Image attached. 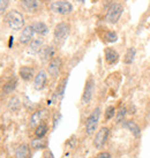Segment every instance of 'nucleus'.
I'll return each instance as SVG.
<instances>
[{
	"instance_id": "f257e3e1",
	"label": "nucleus",
	"mask_w": 150,
	"mask_h": 158,
	"mask_svg": "<svg viewBox=\"0 0 150 158\" xmlns=\"http://www.w3.org/2000/svg\"><path fill=\"white\" fill-rule=\"evenodd\" d=\"M5 21L7 23V26L13 29V30H20L24 26V18L23 15L18 10H10L7 13Z\"/></svg>"
},
{
	"instance_id": "f03ea898",
	"label": "nucleus",
	"mask_w": 150,
	"mask_h": 158,
	"mask_svg": "<svg viewBox=\"0 0 150 158\" xmlns=\"http://www.w3.org/2000/svg\"><path fill=\"white\" fill-rule=\"evenodd\" d=\"M99 118H101V107H96L85 121V133L88 135H93L94 133L96 132L98 123H99Z\"/></svg>"
},
{
	"instance_id": "7ed1b4c3",
	"label": "nucleus",
	"mask_w": 150,
	"mask_h": 158,
	"mask_svg": "<svg viewBox=\"0 0 150 158\" xmlns=\"http://www.w3.org/2000/svg\"><path fill=\"white\" fill-rule=\"evenodd\" d=\"M123 13H124V6L121 4L115 2V4L111 5L110 8L107 9V13H106V21L111 24H115L120 20Z\"/></svg>"
},
{
	"instance_id": "20e7f679",
	"label": "nucleus",
	"mask_w": 150,
	"mask_h": 158,
	"mask_svg": "<svg viewBox=\"0 0 150 158\" xmlns=\"http://www.w3.org/2000/svg\"><path fill=\"white\" fill-rule=\"evenodd\" d=\"M50 8L54 13L66 15L73 10V5L67 0H54L50 4Z\"/></svg>"
},
{
	"instance_id": "39448f33",
	"label": "nucleus",
	"mask_w": 150,
	"mask_h": 158,
	"mask_svg": "<svg viewBox=\"0 0 150 158\" xmlns=\"http://www.w3.org/2000/svg\"><path fill=\"white\" fill-rule=\"evenodd\" d=\"M69 24L67 22H59L54 28V40L57 43H62L69 34Z\"/></svg>"
},
{
	"instance_id": "423d86ee",
	"label": "nucleus",
	"mask_w": 150,
	"mask_h": 158,
	"mask_svg": "<svg viewBox=\"0 0 150 158\" xmlns=\"http://www.w3.org/2000/svg\"><path fill=\"white\" fill-rule=\"evenodd\" d=\"M94 92H95V80L93 77H89L87 80V82H85L83 94H82V98H81V102H82L83 105H87V104H89L91 102Z\"/></svg>"
},
{
	"instance_id": "0eeeda50",
	"label": "nucleus",
	"mask_w": 150,
	"mask_h": 158,
	"mask_svg": "<svg viewBox=\"0 0 150 158\" xmlns=\"http://www.w3.org/2000/svg\"><path fill=\"white\" fill-rule=\"evenodd\" d=\"M109 135H110V129L107 127H102L95 135V139H94V145L95 148L97 149H102L104 145H105L106 141L109 139Z\"/></svg>"
},
{
	"instance_id": "6e6552de",
	"label": "nucleus",
	"mask_w": 150,
	"mask_h": 158,
	"mask_svg": "<svg viewBox=\"0 0 150 158\" xmlns=\"http://www.w3.org/2000/svg\"><path fill=\"white\" fill-rule=\"evenodd\" d=\"M48 115H49V112L46 109H40V110L34 112L31 114L30 118V126L31 127H37L40 123H42L48 118Z\"/></svg>"
},
{
	"instance_id": "1a4fd4ad",
	"label": "nucleus",
	"mask_w": 150,
	"mask_h": 158,
	"mask_svg": "<svg viewBox=\"0 0 150 158\" xmlns=\"http://www.w3.org/2000/svg\"><path fill=\"white\" fill-rule=\"evenodd\" d=\"M61 66H62V60L59 57H54L53 59L50 60V64L48 66V72L49 74L53 77H56L59 75L60 70H61Z\"/></svg>"
},
{
	"instance_id": "9d476101",
	"label": "nucleus",
	"mask_w": 150,
	"mask_h": 158,
	"mask_svg": "<svg viewBox=\"0 0 150 158\" xmlns=\"http://www.w3.org/2000/svg\"><path fill=\"white\" fill-rule=\"evenodd\" d=\"M46 82H48L46 72L45 70H40L35 76V80H34V88L36 90H43L45 88V85H46Z\"/></svg>"
},
{
	"instance_id": "9b49d317",
	"label": "nucleus",
	"mask_w": 150,
	"mask_h": 158,
	"mask_svg": "<svg viewBox=\"0 0 150 158\" xmlns=\"http://www.w3.org/2000/svg\"><path fill=\"white\" fill-rule=\"evenodd\" d=\"M34 35H35V30H34L32 26H27L24 27L22 32L20 34V40H20L21 44H27V43H29V42L32 40Z\"/></svg>"
},
{
	"instance_id": "f8f14e48",
	"label": "nucleus",
	"mask_w": 150,
	"mask_h": 158,
	"mask_svg": "<svg viewBox=\"0 0 150 158\" xmlns=\"http://www.w3.org/2000/svg\"><path fill=\"white\" fill-rule=\"evenodd\" d=\"M104 54H105V61L109 65H115L119 60V53L117 52L115 48H106L105 51H104Z\"/></svg>"
},
{
	"instance_id": "ddd939ff",
	"label": "nucleus",
	"mask_w": 150,
	"mask_h": 158,
	"mask_svg": "<svg viewBox=\"0 0 150 158\" xmlns=\"http://www.w3.org/2000/svg\"><path fill=\"white\" fill-rule=\"evenodd\" d=\"M43 38H35L30 42V44L28 46V52L30 54H37L40 52V50L43 48Z\"/></svg>"
},
{
	"instance_id": "4468645a",
	"label": "nucleus",
	"mask_w": 150,
	"mask_h": 158,
	"mask_svg": "<svg viewBox=\"0 0 150 158\" xmlns=\"http://www.w3.org/2000/svg\"><path fill=\"white\" fill-rule=\"evenodd\" d=\"M124 127L127 128L128 131L132 133L135 137H139V136L141 135V128H140V126L134 120H125Z\"/></svg>"
},
{
	"instance_id": "2eb2a0df",
	"label": "nucleus",
	"mask_w": 150,
	"mask_h": 158,
	"mask_svg": "<svg viewBox=\"0 0 150 158\" xmlns=\"http://www.w3.org/2000/svg\"><path fill=\"white\" fill-rule=\"evenodd\" d=\"M20 2L28 12H36L40 7V0H20Z\"/></svg>"
},
{
	"instance_id": "dca6fc26",
	"label": "nucleus",
	"mask_w": 150,
	"mask_h": 158,
	"mask_svg": "<svg viewBox=\"0 0 150 158\" xmlns=\"http://www.w3.org/2000/svg\"><path fill=\"white\" fill-rule=\"evenodd\" d=\"M56 50L53 46H43L40 52V59L42 61H48L50 59H53Z\"/></svg>"
},
{
	"instance_id": "f3484780",
	"label": "nucleus",
	"mask_w": 150,
	"mask_h": 158,
	"mask_svg": "<svg viewBox=\"0 0 150 158\" xmlns=\"http://www.w3.org/2000/svg\"><path fill=\"white\" fill-rule=\"evenodd\" d=\"M19 75L21 76V79L23 81H30L34 77V75H35V70H34L32 67L22 66L20 67V69H19Z\"/></svg>"
},
{
	"instance_id": "a211bd4d",
	"label": "nucleus",
	"mask_w": 150,
	"mask_h": 158,
	"mask_svg": "<svg viewBox=\"0 0 150 158\" xmlns=\"http://www.w3.org/2000/svg\"><path fill=\"white\" fill-rule=\"evenodd\" d=\"M31 157V150L30 147L26 143L19 145V148L15 151V158H30Z\"/></svg>"
},
{
	"instance_id": "6ab92c4d",
	"label": "nucleus",
	"mask_w": 150,
	"mask_h": 158,
	"mask_svg": "<svg viewBox=\"0 0 150 158\" xmlns=\"http://www.w3.org/2000/svg\"><path fill=\"white\" fill-rule=\"evenodd\" d=\"M67 82H68V77H65V79L59 83V85L57 87V90H56L54 95H53V99H54V101H60L62 97H64L65 90H66V87H67Z\"/></svg>"
},
{
	"instance_id": "aec40b11",
	"label": "nucleus",
	"mask_w": 150,
	"mask_h": 158,
	"mask_svg": "<svg viewBox=\"0 0 150 158\" xmlns=\"http://www.w3.org/2000/svg\"><path fill=\"white\" fill-rule=\"evenodd\" d=\"M49 145V142L48 140H45L44 137H36L34 140H31L30 142V147L35 150H40V149H46Z\"/></svg>"
},
{
	"instance_id": "412c9836",
	"label": "nucleus",
	"mask_w": 150,
	"mask_h": 158,
	"mask_svg": "<svg viewBox=\"0 0 150 158\" xmlns=\"http://www.w3.org/2000/svg\"><path fill=\"white\" fill-rule=\"evenodd\" d=\"M16 85H18V80L16 79L13 77V79L8 80V81L4 84V87H2V92H4L5 95H9V94H12V92L15 90Z\"/></svg>"
},
{
	"instance_id": "4be33fe9",
	"label": "nucleus",
	"mask_w": 150,
	"mask_h": 158,
	"mask_svg": "<svg viewBox=\"0 0 150 158\" xmlns=\"http://www.w3.org/2000/svg\"><path fill=\"white\" fill-rule=\"evenodd\" d=\"M31 26H32V28H34V30H35L36 34H38V35H40V36L46 35L48 31H49L48 26H46L44 22H40V21L35 22L34 24H31Z\"/></svg>"
},
{
	"instance_id": "5701e85b",
	"label": "nucleus",
	"mask_w": 150,
	"mask_h": 158,
	"mask_svg": "<svg viewBox=\"0 0 150 158\" xmlns=\"http://www.w3.org/2000/svg\"><path fill=\"white\" fill-rule=\"evenodd\" d=\"M135 56H136V50L134 48H129L125 53V57H124V62L126 65H131L133 64L134 59H135Z\"/></svg>"
},
{
	"instance_id": "b1692460",
	"label": "nucleus",
	"mask_w": 150,
	"mask_h": 158,
	"mask_svg": "<svg viewBox=\"0 0 150 158\" xmlns=\"http://www.w3.org/2000/svg\"><path fill=\"white\" fill-rule=\"evenodd\" d=\"M48 131H49V127H48V125L45 123H40L37 127L35 128V135L36 137H44L45 135H46V133H48Z\"/></svg>"
},
{
	"instance_id": "393cba45",
	"label": "nucleus",
	"mask_w": 150,
	"mask_h": 158,
	"mask_svg": "<svg viewBox=\"0 0 150 158\" xmlns=\"http://www.w3.org/2000/svg\"><path fill=\"white\" fill-rule=\"evenodd\" d=\"M115 114H117V123L125 121L126 120V114H127V109L125 106H121Z\"/></svg>"
},
{
	"instance_id": "a878e982",
	"label": "nucleus",
	"mask_w": 150,
	"mask_h": 158,
	"mask_svg": "<svg viewBox=\"0 0 150 158\" xmlns=\"http://www.w3.org/2000/svg\"><path fill=\"white\" fill-rule=\"evenodd\" d=\"M9 110L12 111H16L20 109V106H21V103H20V99H19L18 97H13L10 101H9Z\"/></svg>"
},
{
	"instance_id": "bb28decb",
	"label": "nucleus",
	"mask_w": 150,
	"mask_h": 158,
	"mask_svg": "<svg viewBox=\"0 0 150 158\" xmlns=\"http://www.w3.org/2000/svg\"><path fill=\"white\" fill-rule=\"evenodd\" d=\"M115 113H117V112H115V106H109V107H106L105 114H104V118H105V120H111V119L115 115Z\"/></svg>"
},
{
	"instance_id": "cd10ccee",
	"label": "nucleus",
	"mask_w": 150,
	"mask_h": 158,
	"mask_svg": "<svg viewBox=\"0 0 150 158\" xmlns=\"http://www.w3.org/2000/svg\"><path fill=\"white\" fill-rule=\"evenodd\" d=\"M105 40L107 43H115L118 40V35L115 31H107L105 34Z\"/></svg>"
},
{
	"instance_id": "c85d7f7f",
	"label": "nucleus",
	"mask_w": 150,
	"mask_h": 158,
	"mask_svg": "<svg viewBox=\"0 0 150 158\" xmlns=\"http://www.w3.org/2000/svg\"><path fill=\"white\" fill-rule=\"evenodd\" d=\"M7 7H8V0H0V15L4 14Z\"/></svg>"
},
{
	"instance_id": "c756f323",
	"label": "nucleus",
	"mask_w": 150,
	"mask_h": 158,
	"mask_svg": "<svg viewBox=\"0 0 150 158\" xmlns=\"http://www.w3.org/2000/svg\"><path fill=\"white\" fill-rule=\"evenodd\" d=\"M60 119H61V115L59 113H56L54 114V117H53V129H56L58 126V123L60 121Z\"/></svg>"
},
{
	"instance_id": "7c9ffc66",
	"label": "nucleus",
	"mask_w": 150,
	"mask_h": 158,
	"mask_svg": "<svg viewBox=\"0 0 150 158\" xmlns=\"http://www.w3.org/2000/svg\"><path fill=\"white\" fill-rule=\"evenodd\" d=\"M96 158H112L110 152H107V151H102L99 154L96 156Z\"/></svg>"
},
{
	"instance_id": "2f4dec72",
	"label": "nucleus",
	"mask_w": 150,
	"mask_h": 158,
	"mask_svg": "<svg viewBox=\"0 0 150 158\" xmlns=\"http://www.w3.org/2000/svg\"><path fill=\"white\" fill-rule=\"evenodd\" d=\"M43 158H54V155L52 154L51 150H45L43 154Z\"/></svg>"
},
{
	"instance_id": "473e14b6",
	"label": "nucleus",
	"mask_w": 150,
	"mask_h": 158,
	"mask_svg": "<svg viewBox=\"0 0 150 158\" xmlns=\"http://www.w3.org/2000/svg\"><path fill=\"white\" fill-rule=\"evenodd\" d=\"M77 1H80V2H84V0H77Z\"/></svg>"
}]
</instances>
